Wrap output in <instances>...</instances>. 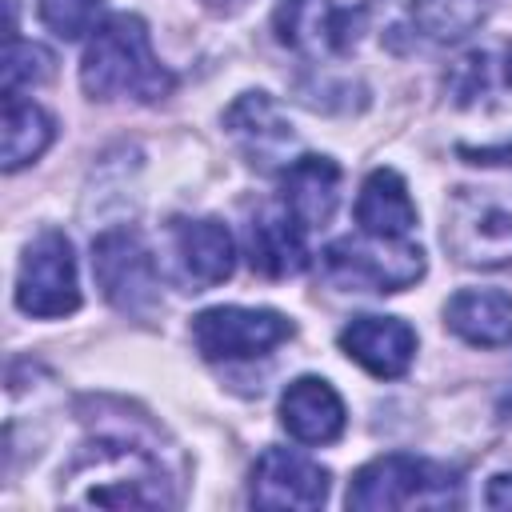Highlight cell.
I'll list each match as a JSON object with an SVG mask.
<instances>
[{"instance_id": "cell-4", "label": "cell", "mask_w": 512, "mask_h": 512, "mask_svg": "<svg viewBox=\"0 0 512 512\" xmlns=\"http://www.w3.org/2000/svg\"><path fill=\"white\" fill-rule=\"evenodd\" d=\"M444 248L468 268L512 264V188H456L444 208Z\"/></svg>"}, {"instance_id": "cell-24", "label": "cell", "mask_w": 512, "mask_h": 512, "mask_svg": "<svg viewBox=\"0 0 512 512\" xmlns=\"http://www.w3.org/2000/svg\"><path fill=\"white\" fill-rule=\"evenodd\" d=\"M456 156H464L468 164H484V168H512V144H496V148H468V144H460Z\"/></svg>"}, {"instance_id": "cell-20", "label": "cell", "mask_w": 512, "mask_h": 512, "mask_svg": "<svg viewBox=\"0 0 512 512\" xmlns=\"http://www.w3.org/2000/svg\"><path fill=\"white\" fill-rule=\"evenodd\" d=\"M492 92H512V48L468 52L448 76V96L456 104H476Z\"/></svg>"}, {"instance_id": "cell-11", "label": "cell", "mask_w": 512, "mask_h": 512, "mask_svg": "<svg viewBox=\"0 0 512 512\" xmlns=\"http://www.w3.org/2000/svg\"><path fill=\"white\" fill-rule=\"evenodd\" d=\"M248 500L256 508H320L328 500V472L296 448H264L248 480Z\"/></svg>"}, {"instance_id": "cell-8", "label": "cell", "mask_w": 512, "mask_h": 512, "mask_svg": "<svg viewBox=\"0 0 512 512\" xmlns=\"http://www.w3.org/2000/svg\"><path fill=\"white\" fill-rule=\"evenodd\" d=\"M292 336V320L272 308H240L220 304L204 308L192 320V344L204 360H252L268 356L276 344Z\"/></svg>"}, {"instance_id": "cell-21", "label": "cell", "mask_w": 512, "mask_h": 512, "mask_svg": "<svg viewBox=\"0 0 512 512\" xmlns=\"http://www.w3.org/2000/svg\"><path fill=\"white\" fill-rule=\"evenodd\" d=\"M492 4L496 0H412V12L432 40H464L480 28Z\"/></svg>"}, {"instance_id": "cell-12", "label": "cell", "mask_w": 512, "mask_h": 512, "mask_svg": "<svg viewBox=\"0 0 512 512\" xmlns=\"http://www.w3.org/2000/svg\"><path fill=\"white\" fill-rule=\"evenodd\" d=\"M224 128L232 132V140L240 144V152L248 156V164L256 168H288V152L296 148V132L284 116V108L268 96V92H244L228 112H224Z\"/></svg>"}, {"instance_id": "cell-2", "label": "cell", "mask_w": 512, "mask_h": 512, "mask_svg": "<svg viewBox=\"0 0 512 512\" xmlns=\"http://www.w3.org/2000/svg\"><path fill=\"white\" fill-rule=\"evenodd\" d=\"M80 84L92 100H164L176 88V76L156 60L148 24L140 16H108L80 60Z\"/></svg>"}, {"instance_id": "cell-18", "label": "cell", "mask_w": 512, "mask_h": 512, "mask_svg": "<svg viewBox=\"0 0 512 512\" xmlns=\"http://www.w3.org/2000/svg\"><path fill=\"white\" fill-rule=\"evenodd\" d=\"M444 324L476 348H504L512 344V296L500 288H464L444 304Z\"/></svg>"}, {"instance_id": "cell-23", "label": "cell", "mask_w": 512, "mask_h": 512, "mask_svg": "<svg viewBox=\"0 0 512 512\" xmlns=\"http://www.w3.org/2000/svg\"><path fill=\"white\" fill-rule=\"evenodd\" d=\"M100 0H40V20L60 36V40H80L84 32H96Z\"/></svg>"}, {"instance_id": "cell-15", "label": "cell", "mask_w": 512, "mask_h": 512, "mask_svg": "<svg viewBox=\"0 0 512 512\" xmlns=\"http://www.w3.org/2000/svg\"><path fill=\"white\" fill-rule=\"evenodd\" d=\"M280 424L300 444H332L344 432V400L320 376H296L280 396Z\"/></svg>"}, {"instance_id": "cell-13", "label": "cell", "mask_w": 512, "mask_h": 512, "mask_svg": "<svg viewBox=\"0 0 512 512\" xmlns=\"http://www.w3.org/2000/svg\"><path fill=\"white\" fill-rule=\"evenodd\" d=\"M340 348L364 372L380 380H396L408 372L416 356V332L396 316H356L340 328Z\"/></svg>"}, {"instance_id": "cell-5", "label": "cell", "mask_w": 512, "mask_h": 512, "mask_svg": "<svg viewBox=\"0 0 512 512\" xmlns=\"http://www.w3.org/2000/svg\"><path fill=\"white\" fill-rule=\"evenodd\" d=\"M320 264L332 284L352 292H400L424 276V248L412 240L380 236H344L320 252Z\"/></svg>"}, {"instance_id": "cell-6", "label": "cell", "mask_w": 512, "mask_h": 512, "mask_svg": "<svg viewBox=\"0 0 512 512\" xmlns=\"http://www.w3.org/2000/svg\"><path fill=\"white\" fill-rule=\"evenodd\" d=\"M16 308L36 320L72 316L80 308L76 256L64 232H40L20 260L16 272Z\"/></svg>"}, {"instance_id": "cell-22", "label": "cell", "mask_w": 512, "mask_h": 512, "mask_svg": "<svg viewBox=\"0 0 512 512\" xmlns=\"http://www.w3.org/2000/svg\"><path fill=\"white\" fill-rule=\"evenodd\" d=\"M52 76V52L32 40H8L4 52V92H20L32 84H44Z\"/></svg>"}, {"instance_id": "cell-16", "label": "cell", "mask_w": 512, "mask_h": 512, "mask_svg": "<svg viewBox=\"0 0 512 512\" xmlns=\"http://www.w3.org/2000/svg\"><path fill=\"white\" fill-rule=\"evenodd\" d=\"M336 196H340V168L328 156H296L284 172H280V204L304 224H328V216L336 212Z\"/></svg>"}, {"instance_id": "cell-1", "label": "cell", "mask_w": 512, "mask_h": 512, "mask_svg": "<svg viewBox=\"0 0 512 512\" xmlns=\"http://www.w3.org/2000/svg\"><path fill=\"white\" fill-rule=\"evenodd\" d=\"M60 496L64 504L80 508H164L176 504L168 492L164 464L124 440V436H96L80 444V452L60 472Z\"/></svg>"}, {"instance_id": "cell-14", "label": "cell", "mask_w": 512, "mask_h": 512, "mask_svg": "<svg viewBox=\"0 0 512 512\" xmlns=\"http://www.w3.org/2000/svg\"><path fill=\"white\" fill-rule=\"evenodd\" d=\"M308 228L276 200L248 224V264L268 280H284L308 268Z\"/></svg>"}, {"instance_id": "cell-3", "label": "cell", "mask_w": 512, "mask_h": 512, "mask_svg": "<svg viewBox=\"0 0 512 512\" xmlns=\"http://www.w3.org/2000/svg\"><path fill=\"white\" fill-rule=\"evenodd\" d=\"M348 508L380 512V508H452L460 504V476L448 464L388 452L368 460L348 484Z\"/></svg>"}, {"instance_id": "cell-17", "label": "cell", "mask_w": 512, "mask_h": 512, "mask_svg": "<svg viewBox=\"0 0 512 512\" xmlns=\"http://www.w3.org/2000/svg\"><path fill=\"white\" fill-rule=\"evenodd\" d=\"M356 224L360 232L380 236V240H408V232L416 228V204L400 172L392 168L368 172L356 196Z\"/></svg>"}, {"instance_id": "cell-10", "label": "cell", "mask_w": 512, "mask_h": 512, "mask_svg": "<svg viewBox=\"0 0 512 512\" xmlns=\"http://www.w3.org/2000/svg\"><path fill=\"white\" fill-rule=\"evenodd\" d=\"M168 236H172V280L184 284L188 292L216 288L232 276L236 244H232V232L220 220H212V216H204V220L176 216L168 224Z\"/></svg>"}, {"instance_id": "cell-7", "label": "cell", "mask_w": 512, "mask_h": 512, "mask_svg": "<svg viewBox=\"0 0 512 512\" xmlns=\"http://www.w3.org/2000/svg\"><path fill=\"white\" fill-rule=\"evenodd\" d=\"M92 272L104 300L128 316L156 308V264L136 228H108L92 240Z\"/></svg>"}, {"instance_id": "cell-19", "label": "cell", "mask_w": 512, "mask_h": 512, "mask_svg": "<svg viewBox=\"0 0 512 512\" xmlns=\"http://www.w3.org/2000/svg\"><path fill=\"white\" fill-rule=\"evenodd\" d=\"M52 116L24 100L20 92H4V172L32 164L52 144Z\"/></svg>"}, {"instance_id": "cell-25", "label": "cell", "mask_w": 512, "mask_h": 512, "mask_svg": "<svg viewBox=\"0 0 512 512\" xmlns=\"http://www.w3.org/2000/svg\"><path fill=\"white\" fill-rule=\"evenodd\" d=\"M488 504H492V508L512 504V480H508V476H496V480L488 484Z\"/></svg>"}, {"instance_id": "cell-9", "label": "cell", "mask_w": 512, "mask_h": 512, "mask_svg": "<svg viewBox=\"0 0 512 512\" xmlns=\"http://www.w3.org/2000/svg\"><path fill=\"white\" fill-rule=\"evenodd\" d=\"M360 24H364V8L340 0H280L272 12L276 40L312 60L344 56L356 44Z\"/></svg>"}]
</instances>
